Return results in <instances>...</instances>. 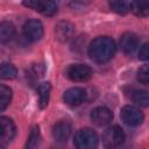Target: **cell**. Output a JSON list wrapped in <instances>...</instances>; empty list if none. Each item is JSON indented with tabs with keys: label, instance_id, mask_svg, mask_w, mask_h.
I'll list each match as a JSON object with an SVG mask.
<instances>
[{
	"label": "cell",
	"instance_id": "1",
	"mask_svg": "<svg viewBox=\"0 0 149 149\" xmlns=\"http://www.w3.org/2000/svg\"><path fill=\"white\" fill-rule=\"evenodd\" d=\"M116 51V45L113 38L108 36H99L88 45V56L97 63H105L112 59Z\"/></svg>",
	"mask_w": 149,
	"mask_h": 149
},
{
	"label": "cell",
	"instance_id": "2",
	"mask_svg": "<svg viewBox=\"0 0 149 149\" xmlns=\"http://www.w3.org/2000/svg\"><path fill=\"white\" fill-rule=\"evenodd\" d=\"M76 149H97L98 148V135L91 128L79 129L73 139Z\"/></svg>",
	"mask_w": 149,
	"mask_h": 149
},
{
	"label": "cell",
	"instance_id": "3",
	"mask_svg": "<svg viewBox=\"0 0 149 149\" xmlns=\"http://www.w3.org/2000/svg\"><path fill=\"white\" fill-rule=\"evenodd\" d=\"M125 141V133L119 126L108 127L102 134V143L109 149L120 147Z\"/></svg>",
	"mask_w": 149,
	"mask_h": 149
},
{
	"label": "cell",
	"instance_id": "4",
	"mask_svg": "<svg viewBox=\"0 0 149 149\" xmlns=\"http://www.w3.org/2000/svg\"><path fill=\"white\" fill-rule=\"evenodd\" d=\"M92 74V69L86 64H71L65 71V76L72 81H86Z\"/></svg>",
	"mask_w": 149,
	"mask_h": 149
},
{
	"label": "cell",
	"instance_id": "5",
	"mask_svg": "<svg viewBox=\"0 0 149 149\" xmlns=\"http://www.w3.org/2000/svg\"><path fill=\"white\" fill-rule=\"evenodd\" d=\"M120 115H121L122 121L128 126H139L142 123V121L144 119L143 113L137 107L130 106V105L122 107Z\"/></svg>",
	"mask_w": 149,
	"mask_h": 149
},
{
	"label": "cell",
	"instance_id": "6",
	"mask_svg": "<svg viewBox=\"0 0 149 149\" xmlns=\"http://www.w3.org/2000/svg\"><path fill=\"white\" fill-rule=\"evenodd\" d=\"M23 35L30 42H37L43 37V26L41 21L31 19L23 26Z\"/></svg>",
	"mask_w": 149,
	"mask_h": 149
},
{
	"label": "cell",
	"instance_id": "7",
	"mask_svg": "<svg viewBox=\"0 0 149 149\" xmlns=\"http://www.w3.org/2000/svg\"><path fill=\"white\" fill-rule=\"evenodd\" d=\"M15 123L7 116H0V146L9 143L15 136Z\"/></svg>",
	"mask_w": 149,
	"mask_h": 149
},
{
	"label": "cell",
	"instance_id": "8",
	"mask_svg": "<svg viewBox=\"0 0 149 149\" xmlns=\"http://www.w3.org/2000/svg\"><path fill=\"white\" fill-rule=\"evenodd\" d=\"M23 5L34 10H37L47 16L54 15L57 12V7H58L57 2H55V1H41V0L27 1V2H23Z\"/></svg>",
	"mask_w": 149,
	"mask_h": 149
},
{
	"label": "cell",
	"instance_id": "9",
	"mask_svg": "<svg viewBox=\"0 0 149 149\" xmlns=\"http://www.w3.org/2000/svg\"><path fill=\"white\" fill-rule=\"evenodd\" d=\"M86 99V92L81 87H71L63 94V100L69 106H78Z\"/></svg>",
	"mask_w": 149,
	"mask_h": 149
},
{
	"label": "cell",
	"instance_id": "10",
	"mask_svg": "<svg viewBox=\"0 0 149 149\" xmlns=\"http://www.w3.org/2000/svg\"><path fill=\"white\" fill-rule=\"evenodd\" d=\"M74 35V26L69 21H59L55 26V36L59 42H66Z\"/></svg>",
	"mask_w": 149,
	"mask_h": 149
},
{
	"label": "cell",
	"instance_id": "11",
	"mask_svg": "<svg viewBox=\"0 0 149 149\" xmlns=\"http://www.w3.org/2000/svg\"><path fill=\"white\" fill-rule=\"evenodd\" d=\"M113 119V114L109 108L105 106H99L95 107L91 112V120L94 125L97 126H105L108 125Z\"/></svg>",
	"mask_w": 149,
	"mask_h": 149
},
{
	"label": "cell",
	"instance_id": "12",
	"mask_svg": "<svg viewBox=\"0 0 149 149\" xmlns=\"http://www.w3.org/2000/svg\"><path fill=\"white\" fill-rule=\"evenodd\" d=\"M71 123L66 120H61L52 127V136L57 142H65L71 134Z\"/></svg>",
	"mask_w": 149,
	"mask_h": 149
},
{
	"label": "cell",
	"instance_id": "13",
	"mask_svg": "<svg viewBox=\"0 0 149 149\" xmlns=\"http://www.w3.org/2000/svg\"><path fill=\"white\" fill-rule=\"evenodd\" d=\"M139 47V38L134 33H125L120 38V48L121 50L129 55L133 54Z\"/></svg>",
	"mask_w": 149,
	"mask_h": 149
},
{
	"label": "cell",
	"instance_id": "14",
	"mask_svg": "<svg viewBox=\"0 0 149 149\" xmlns=\"http://www.w3.org/2000/svg\"><path fill=\"white\" fill-rule=\"evenodd\" d=\"M16 30L12 22H0V43H8L15 37Z\"/></svg>",
	"mask_w": 149,
	"mask_h": 149
},
{
	"label": "cell",
	"instance_id": "15",
	"mask_svg": "<svg viewBox=\"0 0 149 149\" xmlns=\"http://www.w3.org/2000/svg\"><path fill=\"white\" fill-rule=\"evenodd\" d=\"M50 91H51V84L49 81H43L38 85L37 93H38V105L41 108L47 107V105L49 102Z\"/></svg>",
	"mask_w": 149,
	"mask_h": 149
},
{
	"label": "cell",
	"instance_id": "16",
	"mask_svg": "<svg viewBox=\"0 0 149 149\" xmlns=\"http://www.w3.org/2000/svg\"><path fill=\"white\" fill-rule=\"evenodd\" d=\"M41 139L42 137H41L40 127L37 125L33 126L30 132H29L27 142H26V149H36L41 143Z\"/></svg>",
	"mask_w": 149,
	"mask_h": 149
},
{
	"label": "cell",
	"instance_id": "17",
	"mask_svg": "<svg viewBox=\"0 0 149 149\" xmlns=\"http://www.w3.org/2000/svg\"><path fill=\"white\" fill-rule=\"evenodd\" d=\"M132 100L142 107H147L149 105V97H148V92L144 90H134L130 94Z\"/></svg>",
	"mask_w": 149,
	"mask_h": 149
},
{
	"label": "cell",
	"instance_id": "18",
	"mask_svg": "<svg viewBox=\"0 0 149 149\" xmlns=\"http://www.w3.org/2000/svg\"><path fill=\"white\" fill-rule=\"evenodd\" d=\"M17 74V70L13 64L9 63H3L0 65V78L5 80H10L14 79Z\"/></svg>",
	"mask_w": 149,
	"mask_h": 149
},
{
	"label": "cell",
	"instance_id": "19",
	"mask_svg": "<svg viewBox=\"0 0 149 149\" xmlns=\"http://www.w3.org/2000/svg\"><path fill=\"white\" fill-rule=\"evenodd\" d=\"M10 100H12V90L6 85L0 84V112L7 108Z\"/></svg>",
	"mask_w": 149,
	"mask_h": 149
},
{
	"label": "cell",
	"instance_id": "20",
	"mask_svg": "<svg viewBox=\"0 0 149 149\" xmlns=\"http://www.w3.org/2000/svg\"><path fill=\"white\" fill-rule=\"evenodd\" d=\"M109 7L118 14H126L130 10V2L128 1H111Z\"/></svg>",
	"mask_w": 149,
	"mask_h": 149
},
{
	"label": "cell",
	"instance_id": "21",
	"mask_svg": "<svg viewBox=\"0 0 149 149\" xmlns=\"http://www.w3.org/2000/svg\"><path fill=\"white\" fill-rule=\"evenodd\" d=\"M130 10L137 16H147L149 13V5L142 2H130Z\"/></svg>",
	"mask_w": 149,
	"mask_h": 149
},
{
	"label": "cell",
	"instance_id": "22",
	"mask_svg": "<svg viewBox=\"0 0 149 149\" xmlns=\"http://www.w3.org/2000/svg\"><path fill=\"white\" fill-rule=\"evenodd\" d=\"M137 80L143 84V85H147L149 83V69H148V65L144 64L143 66H141L137 71Z\"/></svg>",
	"mask_w": 149,
	"mask_h": 149
},
{
	"label": "cell",
	"instance_id": "23",
	"mask_svg": "<svg viewBox=\"0 0 149 149\" xmlns=\"http://www.w3.org/2000/svg\"><path fill=\"white\" fill-rule=\"evenodd\" d=\"M139 58L142 61H147L149 58V51H148V43L142 44V47L140 48L139 51Z\"/></svg>",
	"mask_w": 149,
	"mask_h": 149
},
{
	"label": "cell",
	"instance_id": "24",
	"mask_svg": "<svg viewBox=\"0 0 149 149\" xmlns=\"http://www.w3.org/2000/svg\"><path fill=\"white\" fill-rule=\"evenodd\" d=\"M0 149H5V148H3V147H1V146H0Z\"/></svg>",
	"mask_w": 149,
	"mask_h": 149
}]
</instances>
